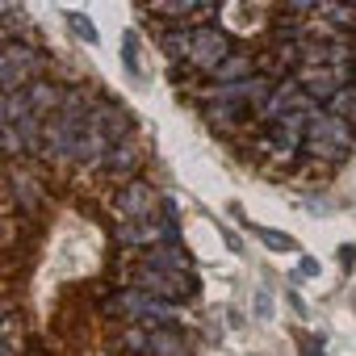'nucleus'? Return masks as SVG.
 <instances>
[{
  "mask_svg": "<svg viewBox=\"0 0 356 356\" xmlns=\"http://www.w3.org/2000/svg\"><path fill=\"white\" fill-rule=\"evenodd\" d=\"M63 97H67V92H63L59 84H51V80H34V84L26 88V105H30L34 118H47V113L55 118V113L63 109Z\"/></svg>",
  "mask_w": 356,
  "mask_h": 356,
  "instance_id": "8",
  "label": "nucleus"
},
{
  "mask_svg": "<svg viewBox=\"0 0 356 356\" xmlns=\"http://www.w3.org/2000/svg\"><path fill=\"white\" fill-rule=\"evenodd\" d=\"M134 285L147 289V293H155V298H163V302H172V306H181V302H189V298L202 293V285H197L193 273H163V268H147V264L138 268Z\"/></svg>",
  "mask_w": 356,
  "mask_h": 356,
  "instance_id": "2",
  "label": "nucleus"
},
{
  "mask_svg": "<svg viewBox=\"0 0 356 356\" xmlns=\"http://www.w3.org/2000/svg\"><path fill=\"white\" fill-rule=\"evenodd\" d=\"M105 172L118 176V181H126V185L134 181V172H138V147H134V138H130V143H118V147L109 151Z\"/></svg>",
  "mask_w": 356,
  "mask_h": 356,
  "instance_id": "11",
  "label": "nucleus"
},
{
  "mask_svg": "<svg viewBox=\"0 0 356 356\" xmlns=\"http://www.w3.org/2000/svg\"><path fill=\"white\" fill-rule=\"evenodd\" d=\"M147 268H163V273H193V256L181 243H159L147 252Z\"/></svg>",
  "mask_w": 356,
  "mask_h": 356,
  "instance_id": "10",
  "label": "nucleus"
},
{
  "mask_svg": "<svg viewBox=\"0 0 356 356\" xmlns=\"http://www.w3.org/2000/svg\"><path fill=\"white\" fill-rule=\"evenodd\" d=\"M231 59V38L218 30V26H197V38H193V55H189V72H206L214 76L222 63Z\"/></svg>",
  "mask_w": 356,
  "mask_h": 356,
  "instance_id": "3",
  "label": "nucleus"
},
{
  "mask_svg": "<svg viewBox=\"0 0 356 356\" xmlns=\"http://www.w3.org/2000/svg\"><path fill=\"white\" fill-rule=\"evenodd\" d=\"M306 138H323V143H335V147L352 151V147H356V126L343 122V118H331L327 109H314V113H310V130H306Z\"/></svg>",
  "mask_w": 356,
  "mask_h": 356,
  "instance_id": "5",
  "label": "nucleus"
},
{
  "mask_svg": "<svg viewBox=\"0 0 356 356\" xmlns=\"http://www.w3.org/2000/svg\"><path fill=\"white\" fill-rule=\"evenodd\" d=\"M9 185H13V202H17V210H22V214H38V206H42V185L34 181V172L13 163Z\"/></svg>",
  "mask_w": 356,
  "mask_h": 356,
  "instance_id": "7",
  "label": "nucleus"
},
{
  "mask_svg": "<svg viewBox=\"0 0 356 356\" xmlns=\"http://www.w3.org/2000/svg\"><path fill=\"white\" fill-rule=\"evenodd\" d=\"M122 59H126V72L138 76V34H134V30L122 38Z\"/></svg>",
  "mask_w": 356,
  "mask_h": 356,
  "instance_id": "18",
  "label": "nucleus"
},
{
  "mask_svg": "<svg viewBox=\"0 0 356 356\" xmlns=\"http://www.w3.org/2000/svg\"><path fill=\"white\" fill-rule=\"evenodd\" d=\"M256 314H260V318H268V314H273V293H268V289H260V293H256Z\"/></svg>",
  "mask_w": 356,
  "mask_h": 356,
  "instance_id": "22",
  "label": "nucleus"
},
{
  "mask_svg": "<svg viewBox=\"0 0 356 356\" xmlns=\"http://www.w3.org/2000/svg\"><path fill=\"white\" fill-rule=\"evenodd\" d=\"M260 243L268 248V252H293L298 243L289 239V235H281V231H260Z\"/></svg>",
  "mask_w": 356,
  "mask_h": 356,
  "instance_id": "19",
  "label": "nucleus"
},
{
  "mask_svg": "<svg viewBox=\"0 0 356 356\" xmlns=\"http://www.w3.org/2000/svg\"><path fill=\"white\" fill-rule=\"evenodd\" d=\"M298 84L310 101H331L339 92V80L331 67H298Z\"/></svg>",
  "mask_w": 356,
  "mask_h": 356,
  "instance_id": "9",
  "label": "nucleus"
},
{
  "mask_svg": "<svg viewBox=\"0 0 356 356\" xmlns=\"http://www.w3.org/2000/svg\"><path fill=\"white\" fill-rule=\"evenodd\" d=\"M151 352L155 356H193V348L185 343L181 327H155L151 331Z\"/></svg>",
  "mask_w": 356,
  "mask_h": 356,
  "instance_id": "12",
  "label": "nucleus"
},
{
  "mask_svg": "<svg viewBox=\"0 0 356 356\" xmlns=\"http://www.w3.org/2000/svg\"><path fill=\"white\" fill-rule=\"evenodd\" d=\"M63 22H67V26H72V30H76L84 42H97V38H101V34H97V26H92L84 13H63Z\"/></svg>",
  "mask_w": 356,
  "mask_h": 356,
  "instance_id": "17",
  "label": "nucleus"
},
{
  "mask_svg": "<svg viewBox=\"0 0 356 356\" xmlns=\"http://www.w3.org/2000/svg\"><path fill=\"white\" fill-rule=\"evenodd\" d=\"M113 210H118L126 222H147V218H155V210H159V193H155L147 181H130V185L118 189Z\"/></svg>",
  "mask_w": 356,
  "mask_h": 356,
  "instance_id": "4",
  "label": "nucleus"
},
{
  "mask_svg": "<svg viewBox=\"0 0 356 356\" xmlns=\"http://www.w3.org/2000/svg\"><path fill=\"white\" fill-rule=\"evenodd\" d=\"M327 113H331V118H343V122L356 126V88H339V92L327 101Z\"/></svg>",
  "mask_w": 356,
  "mask_h": 356,
  "instance_id": "16",
  "label": "nucleus"
},
{
  "mask_svg": "<svg viewBox=\"0 0 356 356\" xmlns=\"http://www.w3.org/2000/svg\"><path fill=\"white\" fill-rule=\"evenodd\" d=\"M318 273H323V268H318V260H314V256H302V268L293 273V281H298V277H318Z\"/></svg>",
  "mask_w": 356,
  "mask_h": 356,
  "instance_id": "21",
  "label": "nucleus"
},
{
  "mask_svg": "<svg viewBox=\"0 0 356 356\" xmlns=\"http://www.w3.org/2000/svg\"><path fill=\"white\" fill-rule=\"evenodd\" d=\"M243 80H256V59L252 55H231L214 72V84H243Z\"/></svg>",
  "mask_w": 356,
  "mask_h": 356,
  "instance_id": "14",
  "label": "nucleus"
},
{
  "mask_svg": "<svg viewBox=\"0 0 356 356\" xmlns=\"http://www.w3.org/2000/svg\"><path fill=\"white\" fill-rule=\"evenodd\" d=\"M22 151H26V143H22V134H17V126H5V155L17 159Z\"/></svg>",
  "mask_w": 356,
  "mask_h": 356,
  "instance_id": "20",
  "label": "nucleus"
},
{
  "mask_svg": "<svg viewBox=\"0 0 356 356\" xmlns=\"http://www.w3.org/2000/svg\"><path fill=\"white\" fill-rule=\"evenodd\" d=\"M248 105H227V101H206V122L218 130V134H231L239 122H243Z\"/></svg>",
  "mask_w": 356,
  "mask_h": 356,
  "instance_id": "13",
  "label": "nucleus"
},
{
  "mask_svg": "<svg viewBox=\"0 0 356 356\" xmlns=\"http://www.w3.org/2000/svg\"><path fill=\"white\" fill-rule=\"evenodd\" d=\"M88 122H97L113 147H118V143H130V130H134V122H130V113H126L122 105H113V101H92V113H88Z\"/></svg>",
  "mask_w": 356,
  "mask_h": 356,
  "instance_id": "6",
  "label": "nucleus"
},
{
  "mask_svg": "<svg viewBox=\"0 0 356 356\" xmlns=\"http://www.w3.org/2000/svg\"><path fill=\"white\" fill-rule=\"evenodd\" d=\"M339 260H343V268H352V264H356V248L343 243V248H339Z\"/></svg>",
  "mask_w": 356,
  "mask_h": 356,
  "instance_id": "23",
  "label": "nucleus"
},
{
  "mask_svg": "<svg viewBox=\"0 0 356 356\" xmlns=\"http://www.w3.org/2000/svg\"><path fill=\"white\" fill-rule=\"evenodd\" d=\"M38 63H42V55L30 42L5 38V47H0V88H5V92H26L34 84Z\"/></svg>",
  "mask_w": 356,
  "mask_h": 356,
  "instance_id": "1",
  "label": "nucleus"
},
{
  "mask_svg": "<svg viewBox=\"0 0 356 356\" xmlns=\"http://www.w3.org/2000/svg\"><path fill=\"white\" fill-rule=\"evenodd\" d=\"M302 151L314 155V159H323V163H343V159L352 155V151H343V147H335V143H323V138H306Z\"/></svg>",
  "mask_w": 356,
  "mask_h": 356,
  "instance_id": "15",
  "label": "nucleus"
}]
</instances>
